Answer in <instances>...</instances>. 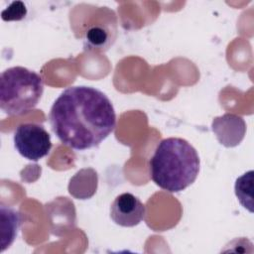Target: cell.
Returning a JSON list of instances; mask_svg holds the SVG:
<instances>
[{"instance_id": "6da1fadb", "label": "cell", "mask_w": 254, "mask_h": 254, "mask_svg": "<svg viewBox=\"0 0 254 254\" xmlns=\"http://www.w3.org/2000/svg\"><path fill=\"white\" fill-rule=\"evenodd\" d=\"M49 119L59 140L76 151L98 147L116 127L110 99L99 89L86 85L64 89L52 105Z\"/></svg>"}, {"instance_id": "7a4b0ae2", "label": "cell", "mask_w": 254, "mask_h": 254, "mask_svg": "<svg viewBox=\"0 0 254 254\" xmlns=\"http://www.w3.org/2000/svg\"><path fill=\"white\" fill-rule=\"evenodd\" d=\"M150 177L161 189L180 192L196 180L200 161L187 140L170 137L160 141L150 159Z\"/></svg>"}, {"instance_id": "3957f363", "label": "cell", "mask_w": 254, "mask_h": 254, "mask_svg": "<svg viewBox=\"0 0 254 254\" xmlns=\"http://www.w3.org/2000/svg\"><path fill=\"white\" fill-rule=\"evenodd\" d=\"M44 92L42 76L24 66L5 69L0 76V108L10 116L34 109Z\"/></svg>"}, {"instance_id": "277c9868", "label": "cell", "mask_w": 254, "mask_h": 254, "mask_svg": "<svg viewBox=\"0 0 254 254\" xmlns=\"http://www.w3.org/2000/svg\"><path fill=\"white\" fill-rule=\"evenodd\" d=\"M13 141L17 152L30 161L43 159L52 149L50 134L36 123L20 124L14 132Z\"/></svg>"}, {"instance_id": "5b68a950", "label": "cell", "mask_w": 254, "mask_h": 254, "mask_svg": "<svg viewBox=\"0 0 254 254\" xmlns=\"http://www.w3.org/2000/svg\"><path fill=\"white\" fill-rule=\"evenodd\" d=\"M145 204L130 192L117 195L110 206L111 219L123 227L138 225L145 218Z\"/></svg>"}, {"instance_id": "8992f818", "label": "cell", "mask_w": 254, "mask_h": 254, "mask_svg": "<svg viewBox=\"0 0 254 254\" xmlns=\"http://www.w3.org/2000/svg\"><path fill=\"white\" fill-rule=\"evenodd\" d=\"M1 221V252H3L14 242L21 225V216L14 208L2 204Z\"/></svg>"}, {"instance_id": "52a82bcc", "label": "cell", "mask_w": 254, "mask_h": 254, "mask_svg": "<svg viewBox=\"0 0 254 254\" xmlns=\"http://www.w3.org/2000/svg\"><path fill=\"white\" fill-rule=\"evenodd\" d=\"M245 129V122L242 118L234 124L232 128H226L217 120V118L212 122L213 132L216 134L219 142L226 147H233L239 144L244 137Z\"/></svg>"}, {"instance_id": "ba28073f", "label": "cell", "mask_w": 254, "mask_h": 254, "mask_svg": "<svg viewBox=\"0 0 254 254\" xmlns=\"http://www.w3.org/2000/svg\"><path fill=\"white\" fill-rule=\"evenodd\" d=\"M252 190H253V171L243 174L236 180L235 194L243 207L253 212L252 203Z\"/></svg>"}, {"instance_id": "9c48e42d", "label": "cell", "mask_w": 254, "mask_h": 254, "mask_svg": "<svg viewBox=\"0 0 254 254\" xmlns=\"http://www.w3.org/2000/svg\"><path fill=\"white\" fill-rule=\"evenodd\" d=\"M108 37L104 29L101 27H92L86 33L87 46L92 48H102L104 47Z\"/></svg>"}]
</instances>
